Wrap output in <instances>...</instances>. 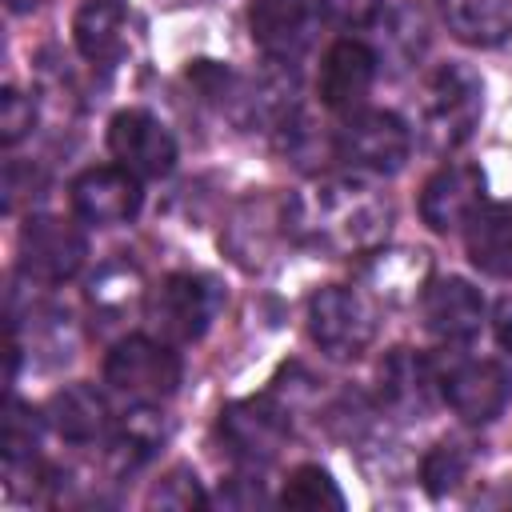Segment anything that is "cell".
Returning a JSON list of instances; mask_svg holds the SVG:
<instances>
[{"instance_id":"obj_19","label":"cell","mask_w":512,"mask_h":512,"mask_svg":"<svg viewBox=\"0 0 512 512\" xmlns=\"http://www.w3.org/2000/svg\"><path fill=\"white\" fill-rule=\"evenodd\" d=\"M72 40L84 60L116 64L128 48V8L120 0H88L72 20Z\"/></svg>"},{"instance_id":"obj_16","label":"cell","mask_w":512,"mask_h":512,"mask_svg":"<svg viewBox=\"0 0 512 512\" xmlns=\"http://www.w3.org/2000/svg\"><path fill=\"white\" fill-rule=\"evenodd\" d=\"M440 392V372L428 356L412 348H392L380 364V396L396 412H428L432 396Z\"/></svg>"},{"instance_id":"obj_4","label":"cell","mask_w":512,"mask_h":512,"mask_svg":"<svg viewBox=\"0 0 512 512\" xmlns=\"http://www.w3.org/2000/svg\"><path fill=\"white\" fill-rule=\"evenodd\" d=\"M332 152L340 164L368 172V176H392L404 168L412 152V128L384 108H360L348 112V120L332 136Z\"/></svg>"},{"instance_id":"obj_6","label":"cell","mask_w":512,"mask_h":512,"mask_svg":"<svg viewBox=\"0 0 512 512\" xmlns=\"http://www.w3.org/2000/svg\"><path fill=\"white\" fill-rule=\"evenodd\" d=\"M308 332L332 360H356L376 336V312L356 288L328 284L308 300Z\"/></svg>"},{"instance_id":"obj_31","label":"cell","mask_w":512,"mask_h":512,"mask_svg":"<svg viewBox=\"0 0 512 512\" xmlns=\"http://www.w3.org/2000/svg\"><path fill=\"white\" fill-rule=\"evenodd\" d=\"M4 4H8L12 12H32V8L40 4V0H4Z\"/></svg>"},{"instance_id":"obj_22","label":"cell","mask_w":512,"mask_h":512,"mask_svg":"<svg viewBox=\"0 0 512 512\" xmlns=\"http://www.w3.org/2000/svg\"><path fill=\"white\" fill-rule=\"evenodd\" d=\"M280 504L284 508H304V512H320V508H344V492L336 488V480L320 468V464H300L284 492H280Z\"/></svg>"},{"instance_id":"obj_13","label":"cell","mask_w":512,"mask_h":512,"mask_svg":"<svg viewBox=\"0 0 512 512\" xmlns=\"http://www.w3.org/2000/svg\"><path fill=\"white\" fill-rule=\"evenodd\" d=\"M484 204V172L476 164H444L420 192V220L432 232L464 228Z\"/></svg>"},{"instance_id":"obj_2","label":"cell","mask_w":512,"mask_h":512,"mask_svg":"<svg viewBox=\"0 0 512 512\" xmlns=\"http://www.w3.org/2000/svg\"><path fill=\"white\" fill-rule=\"evenodd\" d=\"M484 112V84L468 64H440L420 88V132L432 148L464 144Z\"/></svg>"},{"instance_id":"obj_29","label":"cell","mask_w":512,"mask_h":512,"mask_svg":"<svg viewBox=\"0 0 512 512\" xmlns=\"http://www.w3.org/2000/svg\"><path fill=\"white\" fill-rule=\"evenodd\" d=\"M260 500H264V488H260V480H248V476H232L216 492V504H224V508H256Z\"/></svg>"},{"instance_id":"obj_28","label":"cell","mask_w":512,"mask_h":512,"mask_svg":"<svg viewBox=\"0 0 512 512\" xmlns=\"http://www.w3.org/2000/svg\"><path fill=\"white\" fill-rule=\"evenodd\" d=\"M316 8L336 28H368L384 12V0H316Z\"/></svg>"},{"instance_id":"obj_24","label":"cell","mask_w":512,"mask_h":512,"mask_svg":"<svg viewBox=\"0 0 512 512\" xmlns=\"http://www.w3.org/2000/svg\"><path fill=\"white\" fill-rule=\"evenodd\" d=\"M40 428H44V420H40L28 404L8 400V416H4V432H0V444H4V460H8V468H16V464H32V460H36Z\"/></svg>"},{"instance_id":"obj_25","label":"cell","mask_w":512,"mask_h":512,"mask_svg":"<svg viewBox=\"0 0 512 512\" xmlns=\"http://www.w3.org/2000/svg\"><path fill=\"white\" fill-rule=\"evenodd\" d=\"M136 296H140V272L132 264H108L88 284V300L96 308H132Z\"/></svg>"},{"instance_id":"obj_17","label":"cell","mask_w":512,"mask_h":512,"mask_svg":"<svg viewBox=\"0 0 512 512\" xmlns=\"http://www.w3.org/2000/svg\"><path fill=\"white\" fill-rule=\"evenodd\" d=\"M464 248L472 268L484 276H512V200L480 204V212L464 224Z\"/></svg>"},{"instance_id":"obj_9","label":"cell","mask_w":512,"mask_h":512,"mask_svg":"<svg viewBox=\"0 0 512 512\" xmlns=\"http://www.w3.org/2000/svg\"><path fill=\"white\" fill-rule=\"evenodd\" d=\"M440 396L464 424H492L512 400V372L500 360H456L440 372Z\"/></svg>"},{"instance_id":"obj_15","label":"cell","mask_w":512,"mask_h":512,"mask_svg":"<svg viewBox=\"0 0 512 512\" xmlns=\"http://www.w3.org/2000/svg\"><path fill=\"white\" fill-rule=\"evenodd\" d=\"M312 28V8L308 0H252L248 8V32L252 44L272 60V64H292L308 48Z\"/></svg>"},{"instance_id":"obj_3","label":"cell","mask_w":512,"mask_h":512,"mask_svg":"<svg viewBox=\"0 0 512 512\" xmlns=\"http://www.w3.org/2000/svg\"><path fill=\"white\" fill-rule=\"evenodd\" d=\"M220 308H224V288L212 276L172 272L148 296V324L168 344H192L212 328Z\"/></svg>"},{"instance_id":"obj_5","label":"cell","mask_w":512,"mask_h":512,"mask_svg":"<svg viewBox=\"0 0 512 512\" xmlns=\"http://www.w3.org/2000/svg\"><path fill=\"white\" fill-rule=\"evenodd\" d=\"M104 380L128 404H160L180 384V356L168 340L124 336L104 360Z\"/></svg>"},{"instance_id":"obj_27","label":"cell","mask_w":512,"mask_h":512,"mask_svg":"<svg viewBox=\"0 0 512 512\" xmlns=\"http://www.w3.org/2000/svg\"><path fill=\"white\" fill-rule=\"evenodd\" d=\"M36 124V104L32 96H24L20 88H4L0 92V140L12 148L16 140H24Z\"/></svg>"},{"instance_id":"obj_10","label":"cell","mask_w":512,"mask_h":512,"mask_svg":"<svg viewBox=\"0 0 512 512\" xmlns=\"http://www.w3.org/2000/svg\"><path fill=\"white\" fill-rule=\"evenodd\" d=\"M108 152L120 168H128L140 180H160L176 164V140L172 132L144 108H124L108 124Z\"/></svg>"},{"instance_id":"obj_23","label":"cell","mask_w":512,"mask_h":512,"mask_svg":"<svg viewBox=\"0 0 512 512\" xmlns=\"http://www.w3.org/2000/svg\"><path fill=\"white\" fill-rule=\"evenodd\" d=\"M468 468H472L468 444H460V440H440V444H432V452L424 456L420 480H424V488H428L432 496H444L448 488H456V484L468 476Z\"/></svg>"},{"instance_id":"obj_26","label":"cell","mask_w":512,"mask_h":512,"mask_svg":"<svg viewBox=\"0 0 512 512\" xmlns=\"http://www.w3.org/2000/svg\"><path fill=\"white\" fill-rule=\"evenodd\" d=\"M148 504H152V508H176V512H188V508H204L208 496L200 492L192 468H172V472L148 492Z\"/></svg>"},{"instance_id":"obj_8","label":"cell","mask_w":512,"mask_h":512,"mask_svg":"<svg viewBox=\"0 0 512 512\" xmlns=\"http://www.w3.org/2000/svg\"><path fill=\"white\" fill-rule=\"evenodd\" d=\"M216 432L240 464L260 468V464H272L280 456L292 424H288V408L276 404L272 396H248V400H236L220 412Z\"/></svg>"},{"instance_id":"obj_12","label":"cell","mask_w":512,"mask_h":512,"mask_svg":"<svg viewBox=\"0 0 512 512\" xmlns=\"http://www.w3.org/2000/svg\"><path fill=\"white\" fill-rule=\"evenodd\" d=\"M376 72H380V56L364 40H336L320 60V76H316L320 104L332 112H360L364 96L376 84Z\"/></svg>"},{"instance_id":"obj_18","label":"cell","mask_w":512,"mask_h":512,"mask_svg":"<svg viewBox=\"0 0 512 512\" xmlns=\"http://www.w3.org/2000/svg\"><path fill=\"white\" fill-rule=\"evenodd\" d=\"M48 428L68 444H92L108 432V400L92 384H68L60 388L44 408Z\"/></svg>"},{"instance_id":"obj_21","label":"cell","mask_w":512,"mask_h":512,"mask_svg":"<svg viewBox=\"0 0 512 512\" xmlns=\"http://www.w3.org/2000/svg\"><path fill=\"white\" fill-rule=\"evenodd\" d=\"M164 436H168V428H164L156 404H132V412L112 432V456L132 468V464L148 460L164 444Z\"/></svg>"},{"instance_id":"obj_14","label":"cell","mask_w":512,"mask_h":512,"mask_svg":"<svg viewBox=\"0 0 512 512\" xmlns=\"http://www.w3.org/2000/svg\"><path fill=\"white\" fill-rule=\"evenodd\" d=\"M420 312H424V328L440 344H468L484 328V296L460 276L432 280L420 296Z\"/></svg>"},{"instance_id":"obj_7","label":"cell","mask_w":512,"mask_h":512,"mask_svg":"<svg viewBox=\"0 0 512 512\" xmlns=\"http://www.w3.org/2000/svg\"><path fill=\"white\" fill-rule=\"evenodd\" d=\"M20 272L32 284H64L84 268L88 240L64 216H28L20 228Z\"/></svg>"},{"instance_id":"obj_11","label":"cell","mask_w":512,"mask_h":512,"mask_svg":"<svg viewBox=\"0 0 512 512\" xmlns=\"http://www.w3.org/2000/svg\"><path fill=\"white\" fill-rule=\"evenodd\" d=\"M72 212L84 224L108 228V224H128L140 212V176H132L120 164H100V168H84L72 180Z\"/></svg>"},{"instance_id":"obj_1","label":"cell","mask_w":512,"mask_h":512,"mask_svg":"<svg viewBox=\"0 0 512 512\" xmlns=\"http://www.w3.org/2000/svg\"><path fill=\"white\" fill-rule=\"evenodd\" d=\"M284 220L304 244L344 256L388 232V200L356 176H332L292 196L284 204Z\"/></svg>"},{"instance_id":"obj_20","label":"cell","mask_w":512,"mask_h":512,"mask_svg":"<svg viewBox=\"0 0 512 512\" xmlns=\"http://www.w3.org/2000/svg\"><path fill=\"white\" fill-rule=\"evenodd\" d=\"M440 16L472 48H496L512 36V0H440Z\"/></svg>"},{"instance_id":"obj_30","label":"cell","mask_w":512,"mask_h":512,"mask_svg":"<svg viewBox=\"0 0 512 512\" xmlns=\"http://www.w3.org/2000/svg\"><path fill=\"white\" fill-rule=\"evenodd\" d=\"M492 324H496V340L512 352V296L496 304V320H492Z\"/></svg>"}]
</instances>
